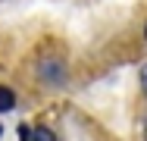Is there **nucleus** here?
I'll return each mask as SVG.
<instances>
[{"label":"nucleus","mask_w":147,"mask_h":141,"mask_svg":"<svg viewBox=\"0 0 147 141\" xmlns=\"http://www.w3.org/2000/svg\"><path fill=\"white\" fill-rule=\"evenodd\" d=\"M41 79H44L47 85H63V82H66V66L59 63L57 56L41 60Z\"/></svg>","instance_id":"1"},{"label":"nucleus","mask_w":147,"mask_h":141,"mask_svg":"<svg viewBox=\"0 0 147 141\" xmlns=\"http://www.w3.org/2000/svg\"><path fill=\"white\" fill-rule=\"evenodd\" d=\"M13 107H16V94H13V88L0 85V113H9Z\"/></svg>","instance_id":"2"},{"label":"nucleus","mask_w":147,"mask_h":141,"mask_svg":"<svg viewBox=\"0 0 147 141\" xmlns=\"http://www.w3.org/2000/svg\"><path fill=\"white\" fill-rule=\"evenodd\" d=\"M28 141H57L50 129H31V138Z\"/></svg>","instance_id":"3"},{"label":"nucleus","mask_w":147,"mask_h":141,"mask_svg":"<svg viewBox=\"0 0 147 141\" xmlns=\"http://www.w3.org/2000/svg\"><path fill=\"white\" fill-rule=\"evenodd\" d=\"M19 138H22V141L31 138V125H19Z\"/></svg>","instance_id":"4"},{"label":"nucleus","mask_w":147,"mask_h":141,"mask_svg":"<svg viewBox=\"0 0 147 141\" xmlns=\"http://www.w3.org/2000/svg\"><path fill=\"white\" fill-rule=\"evenodd\" d=\"M0 135H3V125H0Z\"/></svg>","instance_id":"5"},{"label":"nucleus","mask_w":147,"mask_h":141,"mask_svg":"<svg viewBox=\"0 0 147 141\" xmlns=\"http://www.w3.org/2000/svg\"><path fill=\"white\" fill-rule=\"evenodd\" d=\"M144 35H147V28H144Z\"/></svg>","instance_id":"6"}]
</instances>
